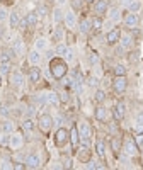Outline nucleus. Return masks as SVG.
Returning a JSON list of instances; mask_svg holds the SVG:
<instances>
[{"instance_id":"nucleus-1","label":"nucleus","mask_w":143,"mask_h":170,"mask_svg":"<svg viewBox=\"0 0 143 170\" xmlns=\"http://www.w3.org/2000/svg\"><path fill=\"white\" fill-rule=\"evenodd\" d=\"M66 73V65L61 61V59H53L51 61V75L56 78V80H61Z\"/></svg>"},{"instance_id":"nucleus-2","label":"nucleus","mask_w":143,"mask_h":170,"mask_svg":"<svg viewBox=\"0 0 143 170\" xmlns=\"http://www.w3.org/2000/svg\"><path fill=\"white\" fill-rule=\"evenodd\" d=\"M70 140V133L66 131L65 127H60L56 131V134H55V143H56V146H63V144H66V141Z\"/></svg>"},{"instance_id":"nucleus-3","label":"nucleus","mask_w":143,"mask_h":170,"mask_svg":"<svg viewBox=\"0 0 143 170\" xmlns=\"http://www.w3.org/2000/svg\"><path fill=\"white\" fill-rule=\"evenodd\" d=\"M78 133H80V136H82L83 146H85V144L89 143V140H90V136H92V129H90V126H89L87 123H82V124H80V127H78Z\"/></svg>"},{"instance_id":"nucleus-4","label":"nucleus","mask_w":143,"mask_h":170,"mask_svg":"<svg viewBox=\"0 0 143 170\" xmlns=\"http://www.w3.org/2000/svg\"><path fill=\"white\" fill-rule=\"evenodd\" d=\"M113 87L114 90H116L117 93H123L126 90V87H128V80H126V76H116L113 82Z\"/></svg>"},{"instance_id":"nucleus-5","label":"nucleus","mask_w":143,"mask_h":170,"mask_svg":"<svg viewBox=\"0 0 143 170\" xmlns=\"http://www.w3.org/2000/svg\"><path fill=\"white\" fill-rule=\"evenodd\" d=\"M121 39V31L117 29H111L107 32V36H106V41H107V44H116L117 41Z\"/></svg>"},{"instance_id":"nucleus-6","label":"nucleus","mask_w":143,"mask_h":170,"mask_svg":"<svg viewBox=\"0 0 143 170\" xmlns=\"http://www.w3.org/2000/svg\"><path fill=\"white\" fill-rule=\"evenodd\" d=\"M138 22H140V19H138V15H136L134 12L126 14V17H124V24H126V27L133 29V27H136V25H138Z\"/></svg>"},{"instance_id":"nucleus-7","label":"nucleus","mask_w":143,"mask_h":170,"mask_svg":"<svg viewBox=\"0 0 143 170\" xmlns=\"http://www.w3.org/2000/svg\"><path fill=\"white\" fill-rule=\"evenodd\" d=\"M10 70V58L7 53L0 55V73H9Z\"/></svg>"},{"instance_id":"nucleus-8","label":"nucleus","mask_w":143,"mask_h":170,"mask_svg":"<svg viewBox=\"0 0 143 170\" xmlns=\"http://www.w3.org/2000/svg\"><path fill=\"white\" fill-rule=\"evenodd\" d=\"M136 151H138V144H136V141L134 140H128L124 144V153L128 155V157H133V155H136Z\"/></svg>"},{"instance_id":"nucleus-9","label":"nucleus","mask_w":143,"mask_h":170,"mask_svg":"<svg viewBox=\"0 0 143 170\" xmlns=\"http://www.w3.org/2000/svg\"><path fill=\"white\" fill-rule=\"evenodd\" d=\"M39 165H41V160H39V157L36 155V153H31L29 157L26 158V167L27 168H38Z\"/></svg>"},{"instance_id":"nucleus-10","label":"nucleus","mask_w":143,"mask_h":170,"mask_svg":"<svg viewBox=\"0 0 143 170\" xmlns=\"http://www.w3.org/2000/svg\"><path fill=\"white\" fill-rule=\"evenodd\" d=\"M53 124V117L49 114H43L39 116V126H41V129H44V131H48L49 127H51Z\"/></svg>"},{"instance_id":"nucleus-11","label":"nucleus","mask_w":143,"mask_h":170,"mask_svg":"<svg viewBox=\"0 0 143 170\" xmlns=\"http://www.w3.org/2000/svg\"><path fill=\"white\" fill-rule=\"evenodd\" d=\"M58 100H60V95H58L56 92H48V93H44V102H46V104H49V106H56Z\"/></svg>"},{"instance_id":"nucleus-12","label":"nucleus","mask_w":143,"mask_h":170,"mask_svg":"<svg viewBox=\"0 0 143 170\" xmlns=\"http://www.w3.org/2000/svg\"><path fill=\"white\" fill-rule=\"evenodd\" d=\"M113 114H114V117H116L117 121H121V119L124 117V104H123V102H117L116 106H114Z\"/></svg>"},{"instance_id":"nucleus-13","label":"nucleus","mask_w":143,"mask_h":170,"mask_svg":"<svg viewBox=\"0 0 143 170\" xmlns=\"http://www.w3.org/2000/svg\"><path fill=\"white\" fill-rule=\"evenodd\" d=\"M70 141H72V144H73L75 148H77V144L80 143V133H78L77 126H73L72 127V131H70Z\"/></svg>"},{"instance_id":"nucleus-14","label":"nucleus","mask_w":143,"mask_h":170,"mask_svg":"<svg viewBox=\"0 0 143 170\" xmlns=\"http://www.w3.org/2000/svg\"><path fill=\"white\" fill-rule=\"evenodd\" d=\"M29 80L32 82V83H36V82L41 80V70H39L38 66H32L29 70Z\"/></svg>"},{"instance_id":"nucleus-15","label":"nucleus","mask_w":143,"mask_h":170,"mask_svg":"<svg viewBox=\"0 0 143 170\" xmlns=\"http://www.w3.org/2000/svg\"><path fill=\"white\" fill-rule=\"evenodd\" d=\"M106 117H107V110H106V107L99 106L97 109H95V119H97V121H100V123H104Z\"/></svg>"},{"instance_id":"nucleus-16","label":"nucleus","mask_w":143,"mask_h":170,"mask_svg":"<svg viewBox=\"0 0 143 170\" xmlns=\"http://www.w3.org/2000/svg\"><path fill=\"white\" fill-rule=\"evenodd\" d=\"M65 24H66V27H68V29H73V27H75V24H77V19H75V14L73 12H68L65 15Z\"/></svg>"},{"instance_id":"nucleus-17","label":"nucleus","mask_w":143,"mask_h":170,"mask_svg":"<svg viewBox=\"0 0 143 170\" xmlns=\"http://www.w3.org/2000/svg\"><path fill=\"white\" fill-rule=\"evenodd\" d=\"M106 10H107V0H97V2H95V12L104 14Z\"/></svg>"},{"instance_id":"nucleus-18","label":"nucleus","mask_w":143,"mask_h":170,"mask_svg":"<svg viewBox=\"0 0 143 170\" xmlns=\"http://www.w3.org/2000/svg\"><path fill=\"white\" fill-rule=\"evenodd\" d=\"M12 53L14 55H17V56H21L22 53H24V42L21 41V39H17V41L14 42V48H12Z\"/></svg>"},{"instance_id":"nucleus-19","label":"nucleus","mask_w":143,"mask_h":170,"mask_svg":"<svg viewBox=\"0 0 143 170\" xmlns=\"http://www.w3.org/2000/svg\"><path fill=\"white\" fill-rule=\"evenodd\" d=\"M10 82H12L15 87H21L22 82H24V78H22V73H19V72L12 73V76H10Z\"/></svg>"},{"instance_id":"nucleus-20","label":"nucleus","mask_w":143,"mask_h":170,"mask_svg":"<svg viewBox=\"0 0 143 170\" xmlns=\"http://www.w3.org/2000/svg\"><path fill=\"white\" fill-rule=\"evenodd\" d=\"M9 22H10V27L15 29V27H19V24H21V19H19V15L15 12H12L10 17H9Z\"/></svg>"},{"instance_id":"nucleus-21","label":"nucleus","mask_w":143,"mask_h":170,"mask_svg":"<svg viewBox=\"0 0 143 170\" xmlns=\"http://www.w3.org/2000/svg\"><path fill=\"white\" fill-rule=\"evenodd\" d=\"M29 61L32 65H38L39 61H41V55H39L38 49H34V51H31V53H29Z\"/></svg>"},{"instance_id":"nucleus-22","label":"nucleus","mask_w":143,"mask_h":170,"mask_svg":"<svg viewBox=\"0 0 143 170\" xmlns=\"http://www.w3.org/2000/svg\"><path fill=\"white\" fill-rule=\"evenodd\" d=\"M140 8H141V0H133V2H131L130 5H128V10H130V12H138Z\"/></svg>"},{"instance_id":"nucleus-23","label":"nucleus","mask_w":143,"mask_h":170,"mask_svg":"<svg viewBox=\"0 0 143 170\" xmlns=\"http://www.w3.org/2000/svg\"><path fill=\"white\" fill-rule=\"evenodd\" d=\"M111 148H113V151L117 155V153L121 151V141L117 140V138H113V140H111Z\"/></svg>"},{"instance_id":"nucleus-24","label":"nucleus","mask_w":143,"mask_h":170,"mask_svg":"<svg viewBox=\"0 0 143 170\" xmlns=\"http://www.w3.org/2000/svg\"><path fill=\"white\" fill-rule=\"evenodd\" d=\"M95 148H97V153H99V157H104V155H106V143H104L102 140L97 141Z\"/></svg>"},{"instance_id":"nucleus-25","label":"nucleus","mask_w":143,"mask_h":170,"mask_svg":"<svg viewBox=\"0 0 143 170\" xmlns=\"http://www.w3.org/2000/svg\"><path fill=\"white\" fill-rule=\"evenodd\" d=\"M26 21H27V24H29V25H36V22H38V14H36V12H29V14H27V17H26Z\"/></svg>"},{"instance_id":"nucleus-26","label":"nucleus","mask_w":143,"mask_h":170,"mask_svg":"<svg viewBox=\"0 0 143 170\" xmlns=\"http://www.w3.org/2000/svg\"><path fill=\"white\" fill-rule=\"evenodd\" d=\"M114 75L116 76H126V68L123 65H116L114 66Z\"/></svg>"},{"instance_id":"nucleus-27","label":"nucleus","mask_w":143,"mask_h":170,"mask_svg":"<svg viewBox=\"0 0 143 170\" xmlns=\"http://www.w3.org/2000/svg\"><path fill=\"white\" fill-rule=\"evenodd\" d=\"M90 24H92V27H94L95 31H99L100 27H102V19H100V17H94V19L90 21Z\"/></svg>"},{"instance_id":"nucleus-28","label":"nucleus","mask_w":143,"mask_h":170,"mask_svg":"<svg viewBox=\"0 0 143 170\" xmlns=\"http://www.w3.org/2000/svg\"><path fill=\"white\" fill-rule=\"evenodd\" d=\"M53 19H55L56 24L63 21V12H61V8H55V12H53Z\"/></svg>"},{"instance_id":"nucleus-29","label":"nucleus","mask_w":143,"mask_h":170,"mask_svg":"<svg viewBox=\"0 0 143 170\" xmlns=\"http://www.w3.org/2000/svg\"><path fill=\"white\" fill-rule=\"evenodd\" d=\"M92 27V24H90V21H87V19H83L82 22H80V31L82 32H89V29Z\"/></svg>"},{"instance_id":"nucleus-30","label":"nucleus","mask_w":143,"mask_h":170,"mask_svg":"<svg viewBox=\"0 0 143 170\" xmlns=\"http://www.w3.org/2000/svg\"><path fill=\"white\" fill-rule=\"evenodd\" d=\"M94 99L97 102H104L106 100V92H104V90H97V92H95V95H94Z\"/></svg>"},{"instance_id":"nucleus-31","label":"nucleus","mask_w":143,"mask_h":170,"mask_svg":"<svg viewBox=\"0 0 143 170\" xmlns=\"http://www.w3.org/2000/svg\"><path fill=\"white\" fill-rule=\"evenodd\" d=\"M66 51H68V48H66V44H58V46H56V55H60V56H65V55H66Z\"/></svg>"},{"instance_id":"nucleus-32","label":"nucleus","mask_w":143,"mask_h":170,"mask_svg":"<svg viewBox=\"0 0 143 170\" xmlns=\"http://www.w3.org/2000/svg\"><path fill=\"white\" fill-rule=\"evenodd\" d=\"M36 49L38 51L46 49V39H38V41H36Z\"/></svg>"},{"instance_id":"nucleus-33","label":"nucleus","mask_w":143,"mask_h":170,"mask_svg":"<svg viewBox=\"0 0 143 170\" xmlns=\"http://www.w3.org/2000/svg\"><path fill=\"white\" fill-rule=\"evenodd\" d=\"M22 127H24L26 131H31V129L34 127V123H32V119H26V121L22 123Z\"/></svg>"},{"instance_id":"nucleus-34","label":"nucleus","mask_w":143,"mask_h":170,"mask_svg":"<svg viewBox=\"0 0 143 170\" xmlns=\"http://www.w3.org/2000/svg\"><path fill=\"white\" fill-rule=\"evenodd\" d=\"M131 42H133V39H131L130 36H124V38L121 39V46H124V48H130V46H131Z\"/></svg>"},{"instance_id":"nucleus-35","label":"nucleus","mask_w":143,"mask_h":170,"mask_svg":"<svg viewBox=\"0 0 143 170\" xmlns=\"http://www.w3.org/2000/svg\"><path fill=\"white\" fill-rule=\"evenodd\" d=\"M4 131L5 133H12L14 131V123H10V121H5V123H4Z\"/></svg>"},{"instance_id":"nucleus-36","label":"nucleus","mask_w":143,"mask_h":170,"mask_svg":"<svg viewBox=\"0 0 143 170\" xmlns=\"http://www.w3.org/2000/svg\"><path fill=\"white\" fill-rule=\"evenodd\" d=\"M109 17H111L113 21H117V19H119V10H117V8H111V14H109Z\"/></svg>"},{"instance_id":"nucleus-37","label":"nucleus","mask_w":143,"mask_h":170,"mask_svg":"<svg viewBox=\"0 0 143 170\" xmlns=\"http://www.w3.org/2000/svg\"><path fill=\"white\" fill-rule=\"evenodd\" d=\"M87 83L92 85V87H97V83H99V82H97V78H95V76H89V78H87Z\"/></svg>"},{"instance_id":"nucleus-38","label":"nucleus","mask_w":143,"mask_h":170,"mask_svg":"<svg viewBox=\"0 0 143 170\" xmlns=\"http://www.w3.org/2000/svg\"><path fill=\"white\" fill-rule=\"evenodd\" d=\"M136 126H138L140 129H143V114H140L138 117H136Z\"/></svg>"},{"instance_id":"nucleus-39","label":"nucleus","mask_w":143,"mask_h":170,"mask_svg":"<svg viewBox=\"0 0 143 170\" xmlns=\"http://www.w3.org/2000/svg\"><path fill=\"white\" fill-rule=\"evenodd\" d=\"M72 5H73V8H80L82 7V0H72Z\"/></svg>"},{"instance_id":"nucleus-40","label":"nucleus","mask_w":143,"mask_h":170,"mask_svg":"<svg viewBox=\"0 0 143 170\" xmlns=\"http://www.w3.org/2000/svg\"><path fill=\"white\" fill-rule=\"evenodd\" d=\"M65 58H66V61H72V59H73V51L68 49L66 51V55H65Z\"/></svg>"},{"instance_id":"nucleus-41","label":"nucleus","mask_w":143,"mask_h":170,"mask_svg":"<svg viewBox=\"0 0 143 170\" xmlns=\"http://www.w3.org/2000/svg\"><path fill=\"white\" fill-rule=\"evenodd\" d=\"M89 59H90V63H97V61H99V58H97V55H95V53H92V55L89 56Z\"/></svg>"},{"instance_id":"nucleus-42","label":"nucleus","mask_w":143,"mask_h":170,"mask_svg":"<svg viewBox=\"0 0 143 170\" xmlns=\"http://www.w3.org/2000/svg\"><path fill=\"white\" fill-rule=\"evenodd\" d=\"M68 99H70V97H68V93H65V92L60 95V100H61V102H68Z\"/></svg>"},{"instance_id":"nucleus-43","label":"nucleus","mask_w":143,"mask_h":170,"mask_svg":"<svg viewBox=\"0 0 143 170\" xmlns=\"http://www.w3.org/2000/svg\"><path fill=\"white\" fill-rule=\"evenodd\" d=\"M7 19V12L5 10H0V22H4Z\"/></svg>"},{"instance_id":"nucleus-44","label":"nucleus","mask_w":143,"mask_h":170,"mask_svg":"<svg viewBox=\"0 0 143 170\" xmlns=\"http://www.w3.org/2000/svg\"><path fill=\"white\" fill-rule=\"evenodd\" d=\"M14 168H15V170H22V168H27V167L24 165V163H15V165H14Z\"/></svg>"},{"instance_id":"nucleus-45","label":"nucleus","mask_w":143,"mask_h":170,"mask_svg":"<svg viewBox=\"0 0 143 170\" xmlns=\"http://www.w3.org/2000/svg\"><path fill=\"white\" fill-rule=\"evenodd\" d=\"M136 144H143V133L136 136Z\"/></svg>"},{"instance_id":"nucleus-46","label":"nucleus","mask_w":143,"mask_h":170,"mask_svg":"<svg viewBox=\"0 0 143 170\" xmlns=\"http://www.w3.org/2000/svg\"><path fill=\"white\" fill-rule=\"evenodd\" d=\"M63 163H65L66 168H70V167H72V163H70V158H63Z\"/></svg>"},{"instance_id":"nucleus-47","label":"nucleus","mask_w":143,"mask_h":170,"mask_svg":"<svg viewBox=\"0 0 143 170\" xmlns=\"http://www.w3.org/2000/svg\"><path fill=\"white\" fill-rule=\"evenodd\" d=\"M116 53H117V55H123V53H124V46H119L116 49Z\"/></svg>"},{"instance_id":"nucleus-48","label":"nucleus","mask_w":143,"mask_h":170,"mask_svg":"<svg viewBox=\"0 0 143 170\" xmlns=\"http://www.w3.org/2000/svg\"><path fill=\"white\" fill-rule=\"evenodd\" d=\"M19 25H21V27H26V25H29V24H27V21H26V19H22V21H21V24H19Z\"/></svg>"},{"instance_id":"nucleus-49","label":"nucleus","mask_w":143,"mask_h":170,"mask_svg":"<svg viewBox=\"0 0 143 170\" xmlns=\"http://www.w3.org/2000/svg\"><path fill=\"white\" fill-rule=\"evenodd\" d=\"M131 2H133V0H123V5H124V7H128V5L131 4Z\"/></svg>"},{"instance_id":"nucleus-50","label":"nucleus","mask_w":143,"mask_h":170,"mask_svg":"<svg viewBox=\"0 0 143 170\" xmlns=\"http://www.w3.org/2000/svg\"><path fill=\"white\" fill-rule=\"evenodd\" d=\"M85 2H89V4H94V2H97V0H85Z\"/></svg>"},{"instance_id":"nucleus-51","label":"nucleus","mask_w":143,"mask_h":170,"mask_svg":"<svg viewBox=\"0 0 143 170\" xmlns=\"http://www.w3.org/2000/svg\"><path fill=\"white\" fill-rule=\"evenodd\" d=\"M58 4H65V0H58Z\"/></svg>"},{"instance_id":"nucleus-52","label":"nucleus","mask_w":143,"mask_h":170,"mask_svg":"<svg viewBox=\"0 0 143 170\" xmlns=\"http://www.w3.org/2000/svg\"><path fill=\"white\" fill-rule=\"evenodd\" d=\"M0 85H2V73H0Z\"/></svg>"},{"instance_id":"nucleus-53","label":"nucleus","mask_w":143,"mask_h":170,"mask_svg":"<svg viewBox=\"0 0 143 170\" xmlns=\"http://www.w3.org/2000/svg\"><path fill=\"white\" fill-rule=\"evenodd\" d=\"M2 136H4V134H2V131H0V141H2Z\"/></svg>"},{"instance_id":"nucleus-54","label":"nucleus","mask_w":143,"mask_h":170,"mask_svg":"<svg viewBox=\"0 0 143 170\" xmlns=\"http://www.w3.org/2000/svg\"><path fill=\"white\" fill-rule=\"evenodd\" d=\"M0 107H2V106H0Z\"/></svg>"}]
</instances>
